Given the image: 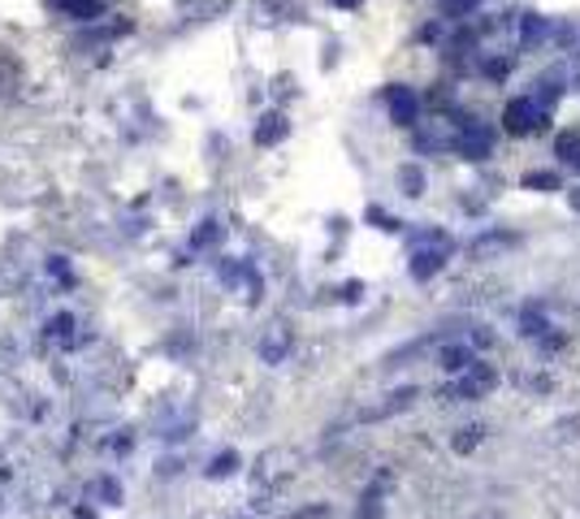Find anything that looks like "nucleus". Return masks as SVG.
<instances>
[{
	"label": "nucleus",
	"instance_id": "1",
	"mask_svg": "<svg viewBox=\"0 0 580 519\" xmlns=\"http://www.w3.org/2000/svg\"><path fill=\"white\" fill-rule=\"evenodd\" d=\"M533 126V100H511L507 104V131L511 135H525Z\"/></svg>",
	"mask_w": 580,
	"mask_h": 519
},
{
	"label": "nucleus",
	"instance_id": "2",
	"mask_svg": "<svg viewBox=\"0 0 580 519\" xmlns=\"http://www.w3.org/2000/svg\"><path fill=\"white\" fill-rule=\"evenodd\" d=\"M17 78H22V65H17V57H13V52H0V96H13Z\"/></svg>",
	"mask_w": 580,
	"mask_h": 519
},
{
	"label": "nucleus",
	"instance_id": "3",
	"mask_svg": "<svg viewBox=\"0 0 580 519\" xmlns=\"http://www.w3.org/2000/svg\"><path fill=\"white\" fill-rule=\"evenodd\" d=\"M57 9H61V13H70V17H78V22L100 17V0H57Z\"/></svg>",
	"mask_w": 580,
	"mask_h": 519
},
{
	"label": "nucleus",
	"instance_id": "4",
	"mask_svg": "<svg viewBox=\"0 0 580 519\" xmlns=\"http://www.w3.org/2000/svg\"><path fill=\"white\" fill-rule=\"evenodd\" d=\"M286 135V122L282 118H264V126L256 131V144H277Z\"/></svg>",
	"mask_w": 580,
	"mask_h": 519
},
{
	"label": "nucleus",
	"instance_id": "5",
	"mask_svg": "<svg viewBox=\"0 0 580 519\" xmlns=\"http://www.w3.org/2000/svg\"><path fill=\"white\" fill-rule=\"evenodd\" d=\"M390 104L398 109V118H403V122H411V113H416V100H411L407 91H394V96H390Z\"/></svg>",
	"mask_w": 580,
	"mask_h": 519
},
{
	"label": "nucleus",
	"instance_id": "6",
	"mask_svg": "<svg viewBox=\"0 0 580 519\" xmlns=\"http://www.w3.org/2000/svg\"><path fill=\"white\" fill-rule=\"evenodd\" d=\"M282 350H286V338H282V334H273V338L264 343V359H277Z\"/></svg>",
	"mask_w": 580,
	"mask_h": 519
},
{
	"label": "nucleus",
	"instance_id": "7",
	"mask_svg": "<svg viewBox=\"0 0 580 519\" xmlns=\"http://www.w3.org/2000/svg\"><path fill=\"white\" fill-rule=\"evenodd\" d=\"M70 330H74V321H70V317H57V321H52V338H65Z\"/></svg>",
	"mask_w": 580,
	"mask_h": 519
},
{
	"label": "nucleus",
	"instance_id": "8",
	"mask_svg": "<svg viewBox=\"0 0 580 519\" xmlns=\"http://www.w3.org/2000/svg\"><path fill=\"white\" fill-rule=\"evenodd\" d=\"M96 490H100V494H104L109 503H118V498H122V490H118V481H100Z\"/></svg>",
	"mask_w": 580,
	"mask_h": 519
}]
</instances>
